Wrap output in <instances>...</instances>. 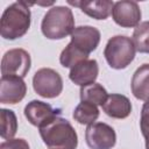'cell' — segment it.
<instances>
[{"label":"cell","mask_w":149,"mask_h":149,"mask_svg":"<svg viewBox=\"0 0 149 149\" xmlns=\"http://www.w3.org/2000/svg\"><path fill=\"white\" fill-rule=\"evenodd\" d=\"M31 14L29 5L16 1L9 5L2 13L0 21V34L5 40L14 41L22 37L30 28Z\"/></svg>","instance_id":"cell-1"},{"label":"cell","mask_w":149,"mask_h":149,"mask_svg":"<svg viewBox=\"0 0 149 149\" xmlns=\"http://www.w3.org/2000/svg\"><path fill=\"white\" fill-rule=\"evenodd\" d=\"M40 135L49 149H76L78 136L73 126L59 115L40 128Z\"/></svg>","instance_id":"cell-2"},{"label":"cell","mask_w":149,"mask_h":149,"mask_svg":"<svg viewBox=\"0 0 149 149\" xmlns=\"http://www.w3.org/2000/svg\"><path fill=\"white\" fill-rule=\"evenodd\" d=\"M42 34L49 40H62L74 30L72 10L65 6L51 7L43 16L41 23Z\"/></svg>","instance_id":"cell-3"},{"label":"cell","mask_w":149,"mask_h":149,"mask_svg":"<svg viewBox=\"0 0 149 149\" xmlns=\"http://www.w3.org/2000/svg\"><path fill=\"white\" fill-rule=\"evenodd\" d=\"M135 52L136 49L130 37L116 35L108 40L104 50V56L112 69L121 70L134 61Z\"/></svg>","instance_id":"cell-4"},{"label":"cell","mask_w":149,"mask_h":149,"mask_svg":"<svg viewBox=\"0 0 149 149\" xmlns=\"http://www.w3.org/2000/svg\"><path fill=\"white\" fill-rule=\"evenodd\" d=\"M34 91L43 98H56L63 91V79L61 74L50 68L37 70L33 77Z\"/></svg>","instance_id":"cell-5"},{"label":"cell","mask_w":149,"mask_h":149,"mask_svg":"<svg viewBox=\"0 0 149 149\" xmlns=\"http://www.w3.org/2000/svg\"><path fill=\"white\" fill-rule=\"evenodd\" d=\"M31 59L28 51L21 48L10 49L5 52L1 61V73L2 76H16L26 77L30 70Z\"/></svg>","instance_id":"cell-6"},{"label":"cell","mask_w":149,"mask_h":149,"mask_svg":"<svg viewBox=\"0 0 149 149\" xmlns=\"http://www.w3.org/2000/svg\"><path fill=\"white\" fill-rule=\"evenodd\" d=\"M85 140L91 149H112L116 143V134L109 125L94 122L87 126Z\"/></svg>","instance_id":"cell-7"},{"label":"cell","mask_w":149,"mask_h":149,"mask_svg":"<svg viewBox=\"0 0 149 149\" xmlns=\"http://www.w3.org/2000/svg\"><path fill=\"white\" fill-rule=\"evenodd\" d=\"M141 9L136 1L122 0L114 2L112 9V17L116 24L123 28L136 27L141 20Z\"/></svg>","instance_id":"cell-8"},{"label":"cell","mask_w":149,"mask_h":149,"mask_svg":"<svg viewBox=\"0 0 149 149\" xmlns=\"http://www.w3.org/2000/svg\"><path fill=\"white\" fill-rule=\"evenodd\" d=\"M27 93V85L21 77L2 76L0 80V102L1 104H17Z\"/></svg>","instance_id":"cell-9"},{"label":"cell","mask_w":149,"mask_h":149,"mask_svg":"<svg viewBox=\"0 0 149 149\" xmlns=\"http://www.w3.org/2000/svg\"><path fill=\"white\" fill-rule=\"evenodd\" d=\"M100 31L92 26H79L71 34V44L85 55L97 49L100 42Z\"/></svg>","instance_id":"cell-10"},{"label":"cell","mask_w":149,"mask_h":149,"mask_svg":"<svg viewBox=\"0 0 149 149\" xmlns=\"http://www.w3.org/2000/svg\"><path fill=\"white\" fill-rule=\"evenodd\" d=\"M59 111L52 108L51 105L40 101V100H31L24 107V116L27 120L35 127H43L58 116Z\"/></svg>","instance_id":"cell-11"},{"label":"cell","mask_w":149,"mask_h":149,"mask_svg":"<svg viewBox=\"0 0 149 149\" xmlns=\"http://www.w3.org/2000/svg\"><path fill=\"white\" fill-rule=\"evenodd\" d=\"M99 74V65L95 59H85L76 64L70 73L69 78L72 83L79 86H86L93 84Z\"/></svg>","instance_id":"cell-12"},{"label":"cell","mask_w":149,"mask_h":149,"mask_svg":"<svg viewBox=\"0 0 149 149\" xmlns=\"http://www.w3.org/2000/svg\"><path fill=\"white\" fill-rule=\"evenodd\" d=\"M104 112L113 119H126L132 112V104L130 100L119 93L109 94L102 105Z\"/></svg>","instance_id":"cell-13"},{"label":"cell","mask_w":149,"mask_h":149,"mask_svg":"<svg viewBox=\"0 0 149 149\" xmlns=\"http://www.w3.org/2000/svg\"><path fill=\"white\" fill-rule=\"evenodd\" d=\"M70 5L79 7L83 13L95 19L106 20L113 9L114 2L109 0H94V1H69Z\"/></svg>","instance_id":"cell-14"},{"label":"cell","mask_w":149,"mask_h":149,"mask_svg":"<svg viewBox=\"0 0 149 149\" xmlns=\"http://www.w3.org/2000/svg\"><path fill=\"white\" fill-rule=\"evenodd\" d=\"M132 92L139 100L149 99V64H142L133 74L132 78Z\"/></svg>","instance_id":"cell-15"},{"label":"cell","mask_w":149,"mask_h":149,"mask_svg":"<svg viewBox=\"0 0 149 149\" xmlns=\"http://www.w3.org/2000/svg\"><path fill=\"white\" fill-rule=\"evenodd\" d=\"M107 97L108 94H107L106 88L99 83H93V84L80 87V100L81 101L102 106Z\"/></svg>","instance_id":"cell-16"},{"label":"cell","mask_w":149,"mask_h":149,"mask_svg":"<svg viewBox=\"0 0 149 149\" xmlns=\"http://www.w3.org/2000/svg\"><path fill=\"white\" fill-rule=\"evenodd\" d=\"M72 116L80 125H92L99 118V109L97 105L81 101L74 108Z\"/></svg>","instance_id":"cell-17"},{"label":"cell","mask_w":149,"mask_h":149,"mask_svg":"<svg viewBox=\"0 0 149 149\" xmlns=\"http://www.w3.org/2000/svg\"><path fill=\"white\" fill-rule=\"evenodd\" d=\"M1 116V137L3 140H12L17 130V119L15 113L12 109L1 108L0 111Z\"/></svg>","instance_id":"cell-18"},{"label":"cell","mask_w":149,"mask_h":149,"mask_svg":"<svg viewBox=\"0 0 149 149\" xmlns=\"http://www.w3.org/2000/svg\"><path fill=\"white\" fill-rule=\"evenodd\" d=\"M135 49L142 54H149V21L141 22L133 33Z\"/></svg>","instance_id":"cell-19"},{"label":"cell","mask_w":149,"mask_h":149,"mask_svg":"<svg viewBox=\"0 0 149 149\" xmlns=\"http://www.w3.org/2000/svg\"><path fill=\"white\" fill-rule=\"evenodd\" d=\"M88 59V56L76 49L71 43H69L65 49L61 52L59 56V62L64 68H73L76 64H78L81 61Z\"/></svg>","instance_id":"cell-20"},{"label":"cell","mask_w":149,"mask_h":149,"mask_svg":"<svg viewBox=\"0 0 149 149\" xmlns=\"http://www.w3.org/2000/svg\"><path fill=\"white\" fill-rule=\"evenodd\" d=\"M141 133L146 140V149H149V99L142 106L141 118H140Z\"/></svg>","instance_id":"cell-21"},{"label":"cell","mask_w":149,"mask_h":149,"mask_svg":"<svg viewBox=\"0 0 149 149\" xmlns=\"http://www.w3.org/2000/svg\"><path fill=\"white\" fill-rule=\"evenodd\" d=\"M0 149H30L29 144L23 139H12L2 142Z\"/></svg>","instance_id":"cell-22"}]
</instances>
